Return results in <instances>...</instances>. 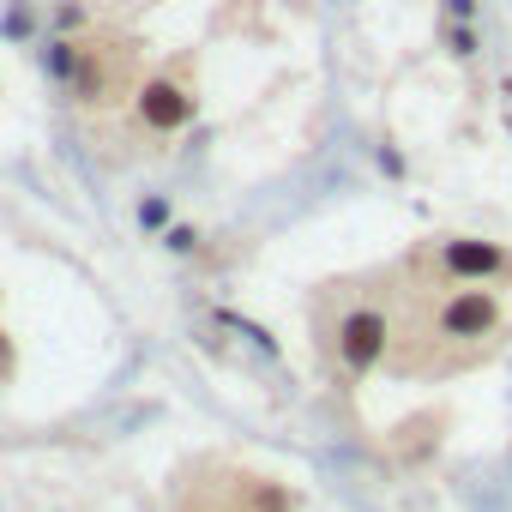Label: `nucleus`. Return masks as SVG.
<instances>
[{"label": "nucleus", "mask_w": 512, "mask_h": 512, "mask_svg": "<svg viewBox=\"0 0 512 512\" xmlns=\"http://www.w3.org/2000/svg\"><path fill=\"white\" fill-rule=\"evenodd\" d=\"M290 488L260 476V470H241L223 458H199L175 476L169 512H290Z\"/></svg>", "instance_id": "4"}, {"label": "nucleus", "mask_w": 512, "mask_h": 512, "mask_svg": "<svg viewBox=\"0 0 512 512\" xmlns=\"http://www.w3.org/2000/svg\"><path fill=\"white\" fill-rule=\"evenodd\" d=\"M55 61H61V73H67L73 103H85V109H133V97H139V85H145V55H139V43L121 37V31H103V25L61 37V43H55Z\"/></svg>", "instance_id": "3"}, {"label": "nucleus", "mask_w": 512, "mask_h": 512, "mask_svg": "<svg viewBox=\"0 0 512 512\" xmlns=\"http://www.w3.org/2000/svg\"><path fill=\"white\" fill-rule=\"evenodd\" d=\"M386 308L392 380H452L512 350V247L488 235H428L368 272Z\"/></svg>", "instance_id": "1"}, {"label": "nucleus", "mask_w": 512, "mask_h": 512, "mask_svg": "<svg viewBox=\"0 0 512 512\" xmlns=\"http://www.w3.org/2000/svg\"><path fill=\"white\" fill-rule=\"evenodd\" d=\"M13 374V344H7V332H0V380Z\"/></svg>", "instance_id": "6"}, {"label": "nucleus", "mask_w": 512, "mask_h": 512, "mask_svg": "<svg viewBox=\"0 0 512 512\" xmlns=\"http://www.w3.org/2000/svg\"><path fill=\"white\" fill-rule=\"evenodd\" d=\"M193 103H199V91H193V61H175V67L145 73V85H139V97H133V121H139L151 139H163V133H181V121L193 115Z\"/></svg>", "instance_id": "5"}, {"label": "nucleus", "mask_w": 512, "mask_h": 512, "mask_svg": "<svg viewBox=\"0 0 512 512\" xmlns=\"http://www.w3.org/2000/svg\"><path fill=\"white\" fill-rule=\"evenodd\" d=\"M308 320H314L320 356L338 368V380L380 374V362H386V308H380V290H374L368 272L320 284L314 302H308Z\"/></svg>", "instance_id": "2"}]
</instances>
